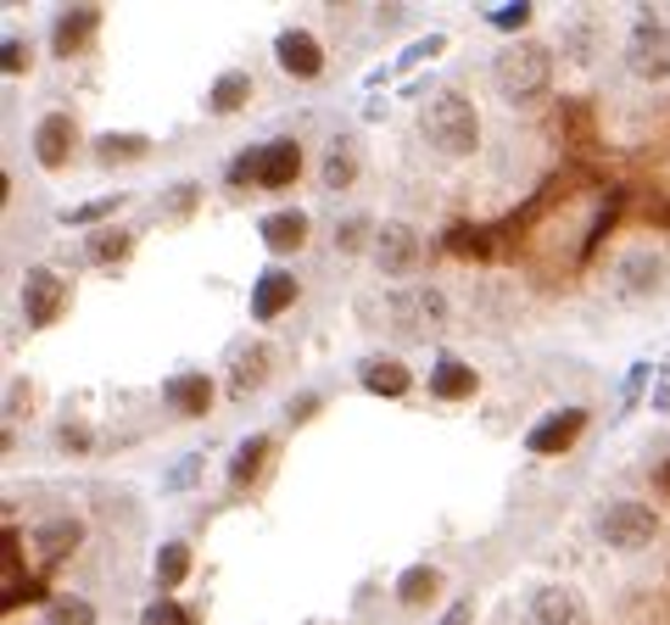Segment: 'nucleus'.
Wrapping results in <instances>:
<instances>
[{"label":"nucleus","instance_id":"41","mask_svg":"<svg viewBox=\"0 0 670 625\" xmlns=\"http://www.w3.org/2000/svg\"><path fill=\"white\" fill-rule=\"evenodd\" d=\"M34 380H28V386H23V380H12V392H7V413L17 419V413H34Z\"/></svg>","mask_w":670,"mask_h":625},{"label":"nucleus","instance_id":"36","mask_svg":"<svg viewBox=\"0 0 670 625\" xmlns=\"http://www.w3.org/2000/svg\"><path fill=\"white\" fill-rule=\"evenodd\" d=\"M648 374H654V363H648V358H643V363H632L626 386H620V413H632V408L643 402V386H648Z\"/></svg>","mask_w":670,"mask_h":625},{"label":"nucleus","instance_id":"25","mask_svg":"<svg viewBox=\"0 0 670 625\" xmlns=\"http://www.w3.org/2000/svg\"><path fill=\"white\" fill-rule=\"evenodd\" d=\"M397 318H414V335H430L447 324V291L436 285H414V291L397 302Z\"/></svg>","mask_w":670,"mask_h":625},{"label":"nucleus","instance_id":"28","mask_svg":"<svg viewBox=\"0 0 670 625\" xmlns=\"http://www.w3.org/2000/svg\"><path fill=\"white\" fill-rule=\"evenodd\" d=\"M157 213H163L168 224H190V218L202 213V184H196V179H174L163 196H157Z\"/></svg>","mask_w":670,"mask_h":625},{"label":"nucleus","instance_id":"27","mask_svg":"<svg viewBox=\"0 0 670 625\" xmlns=\"http://www.w3.org/2000/svg\"><path fill=\"white\" fill-rule=\"evenodd\" d=\"M392 598H397L403 609H424V603H436V598H442V569H436V564H408V569L397 575Z\"/></svg>","mask_w":670,"mask_h":625},{"label":"nucleus","instance_id":"31","mask_svg":"<svg viewBox=\"0 0 670 625\" xmlns=\"http://www.w3.org/2000/svg\"><path fill=\"white\" fill-rule=\"evenodd\" d=\"M57 453H68V458H89L95 453V424L84 413L57 419Z\"/></svg>","mask_w":670,"mask_h":625},{"label":"nucleus","instance_id":"11","mask_svg":"<svg viewBox=\"0 0 670 625\" xmlns=\"http://www.w3.org/2000/svg\"><path fill=\"white\" fill-rule=\"evenodd\" d=\"M274 62H279V73H291L297 84H313V79H324V68H330L319 34H313V28H297V23L274 34Z\"/></svg>","mask_w":670,"mask_h":625},{"label":"nucleus","instance_id":"1","mask_svg":"<svg viewBox=\"0 0 670 625\" xmlns=\"http://www.w3.org/2000/svg\"><path fill=\"white\" fill-rule=\"evenodd\" d=\"M419 129L430 140V152L442 157H475V146H481V112H475V101L464 89H436L419 112Z\"/></svg>","mask_w":670,"mask_h":625},{"label":"nucleus","instance_id":"29","mask_svg":"<svg viewBox=\"0 0 670 625\" xmlns=\"http://www.w3.org/2000/svg\"><path fill=\"white\" fill-rule=\"evenodd\" d=\"M190 564H196V553H190V542H163V548H157L152 569H157V587H163V598H168L174 587H184Z\"/></svg>","mask_w":670,"mask_h":625},{"label":"nucleus","instance_id":"15","mask_svg":"<svg viewBox=\"0 0 670 625\" xmlns=\"http://www.w3.org/2000/svg\"><path fill=\"white\" fill-rule=\"evenodd\" d=\"M531 625H593V609H587L582 587L542 581V587L531 592Z\"/></svg>","mask_w":670,"mask_h":625},{"label":"nucleus","instance_id":"34","mask_svg":"<svg viewBox=\"0 0 670 625\" xmlns=\"http://www.w3.org/2000/svg\"><path fill=\"white\" fill-rule=\"evenodd\" d=\"M442 51H447V34H419L408 51L397 57V73H408V68H419V62H436Z\"/></svg>","mask_w":670,"mask_h":625},{"label":"nucleus","instance_id":"6","mask_svg":"<svg viewBox=\"0 0 670 625\" xmlns=\"http://www.w3.org/2000/svg\"><path fill=\"white\" fill-rule=\"evenodd\" d=\"M17 302H23V324H28V329H51V324L68 313V302H73V285H68L57 268L34 263V268L23 274Z\"/></svg>","mask_w":670,"mask_h":625},{"label":"nucleus","instance_id":"8","mask_svg":"<svg viewBox=\"0 0 670 625\" xmlns=\"http://www.w3.org/2000/svg\"><path fill=\"white\" fill-rule=\"evenodd\" d=\"M609 285H614V297H626V302L659 297L665 285H670V263H665V252H654V247L620 252L614 268H609Z\"/></svg>","mask_w":670,"mask_h":625},{"label":"nucleus","instance_id":"12","mask_svg":"<svg viewBox=\"0 0 670 625\" xmlns=\"http://www.w3.org/2000/svg\"><path fill=\"white\" fill-rule=\"evenodd\" d=\"M268 374H274V347L268 341H235L229 347V380H224V392L229 402H247L268 386Z\"/></svg>","mask_w":670,"mask_h":625},{"label":"nucleus","instance_id":"21","mask_svg":"<svg viewBox=\"0 0 670 625\" xmlns=\"http://www.w3.org/2000/svg\"><path fill=\"white\" fill-rule=\"evenodd\" d=\"M358 173H363L358 140H352V134H335L330 146H324V157H319V184H324V190H352Z\"/></svg>","mask_w":670,"mask_h":625},{"label":"nucleus","instance_id":"19","mask_svg":"<svg viewBox=\"0 0 670 625\" xmlns=\"http://www.w3.org/2000/svg\"><path fill=\"white\" fill-rule=\"evenodd\" d=\"M252 95H258V79H252L247 68H224V73L207 84L202 107H207V118H235L241 107H252Z\"/></svg>","mask_w":670,"mask_h":625},{"label":"nucleus","instance_id":"26","mask_svg":"<svg viewBox=\"0 0 670 625\" xmlns=\"http://www.w3.org/2000/svg\"><path fill=\"white\" fill-rule=\"evenodd\" d=\"M84 257L95 268H118L134 257V229H118V224H101V229H89L84 235Z\"/></svg>","mask_w":670,"mask_h":625},{"label":"nucleus","instance_id":"2","mask_svg":"<svg viewBox=\"0 0 670 625\" xmlns=\"http://www.w3.org/2000/svg\"><path fill=\"white\" fill-rule=\"evenodd\" d=\"M302 168H308V152H302V140H291V134H279V140H263V146H247L241 157L229 163V173H224V184H235V190H291L297 179H302Z\"/></svg>","mask_w":670,"mask_h":625},{"label":"nucleus","instance_id":"22","mask_svg":"<svg viewBox=\"0 0 670 625\" xmlns=\"http://www.w3.org/2000/svg\"><path fill=\"white\" fill-rule=\"evenodd\" d=\"M475 392H481V374H475V363L442 352L436 369H430V397H436V402H469Z\"/></svg>","mask_w":670,"mask_h":625},{"label":"nucleus","instance_id":"20","mask_svg":"<svg viewBox=\"0 0 670 625\" xmlns=\"http://www.w3.org/2000/svg\"><path fill=\"white\" fill-rule=\"evenodd\" d=\"M89 157L101 163V168H134V163H146L152 157V134H140V129H107V134H95L89 140Z\"/></svg>","mask_w":670,"mask_h":625},{"label":"nucleus","instance_id":"23","mask_svg":"<svg viewBox=\"0 0 670 625\" xmlns=\"http://www.w3.org/2000/svg\"><path fill=\"white\" fill-rule=\"evenodd\" d=\"M258 235H263V247H268L274 257H291V252L308 247V213H302V207H279V213H268V218L258 224Z\"/></svg>","mask_w":670,"mask_h":625},{"label":"nucleus","instance_id":"35","mask_svg":"<svg viewBox=\"0 0 670 625\" xmlns=\"http://www.w3.org/2000/svg\"><path fill=\"white\" fill-rule=\"evenodd\" d=\"M28 62H34V51H28L23 34H7V39H0V73H7V79H17Z\"/></svg>","mask_w":670,"mask_h":625},{"label":"nucleus","instance_id":"9","mask_svg":"<svg viewBox=\"0 0 670 625\" xmlns=\"http://www.w3.org/2000/svg\"><path fill=\"white\" fill-rule=\"evenodd\" d=\"M587 424H593V413H587L582 402L553 408L548 419H537L531 430H525V453H531V458H564L570 447L587 436Z\"/></svg>","mask_w":670,"mask_h":625},{"label":"nucleus","instance_id":"24","mask_svg":"<svg viewBox=\"0 0 670 625\" xmlns=\"http://www.w3.org/2000/svg\"><path fill=\"white\" fill-rule=\"evenodd\" d=\"M268 453H274V436H268V430H252V436L235 442V453H229V486L247 492L252 480L268 469Z\"/></svg>","mask_w":670,"mask_h":625},{"label":"nucleus","instance_id":"16","mask_svg":"<svg viewBox=\"0 0 670 625\" xmlns=\"http://www.w3.org/2000/svg\"><path fill=\"white\" fill-rule=\"evenodd\" d=\"M297 297H302L297 274H285V268H263V274L252 279V324H274L285 308H297Z\"/></svg>","mask_w":670,"mask_h":625},{"label":"nucleus","instance_id":"5","mask_svg":"<svg viewBox=\"0 0 670 625\" xmlns=\"http://www.w3.org/2000/svg\"><path fill=\"white\" fill-rule=\"evenodd\" d=\"M79 140H84V134H79V118L62 112V107H51V112L34 118V129H28V152H34V163H39L45 173H62V168H73Z\"/></svg>","mask_w":670,"mask_h":625},{"label":"nucleus","instance_id":"40","mask_svg":"<svg viewBox=\"0 0 670 625\" xmlns=\"http://www.w3.org/2000/svg\"><path fill=\"white\" fill-rule=\"evenodd\" d=\"M319 408H324V397H319V392H297L291 402H285V419H291V424H308Z\"/></svg>","mask_w":670,"mask_h":625},{"label":"nucleus","instance_id":"17","mask_svg":"<svg viewBox=\"0 0 670 625\" xmlns=\"http://www.w3.org/2000/svg\"><path fill=\"white\" fill-rule=\"evenodd\" d=\"M358 386H363L369 397L397 402V397H408V392H414V369H408L403 358H392V352H374V358H363V363H358Z\"/></svg>","mask_w":670,"mask_h":625},{"label":"nucleus","instance_id":"37","mask_svg":"<svg viewBox=\"0 0 670 625\" xmlns=\"http://www.w3.org/2000/svg\"><path fill=\"white\" fill-rule=\"evenodd\" d=\"M196 474H202V453H190V458H179V464L163 474V492H184Z\"/></svg>","mask_w":670,"mask_h":625},{"label":"nucleus","instance_id":"33","mask_svg":"<svg viewBox=\"0 0 670 625\" xmlns=\"http://www.w3.org/2000/svg\"><path fill=\"white\" fill-rule=\"evenodd\" d=\"M118 207H123V196H101V202H84V207H62L57 218H62L68 229H89V224L101 229V224H112Z\"/></svg>","mask_w":670,"mask_h":625},{"label":"nucleus","instance_id":"4","mask_svg":"<svg viewBox=\"0 0 670 625\" xmlns=\"http://www.w3.org/2000/svg\"><path fill=\"white\" fill-rule=\"evenodd\" d=\"M598 542L609 553H643L659 542V514L643 497H614L598 508Z\"/></svg>","mask_w":670,"mask_h":625},{"label":"nucleus","instance_id":"43","mask_svg":"<svg viewBox=\"0 0 670 625\" xmlns=\"http://www.w3.org/2000/svg\"><path fill=\"white\" fill-rule=\"evenodd\" d=\"M648 408H654V413H670V386H654V397H648Z\"/></svg>","mask_w":670,"mask_h":625},{"label":"nucleus","instance_id":"39","mask_svg":"<svg viewBox=\"0 0 670 625\" xmlns=\"http://www.w3.org/2000/svg\"><path fill=\"white\" fill-rule=\"evenodd\" d=\"M487 23L498 34H519L525 23H531V7H498V12H487Z\"/></svg>","mask_w":670,"mask_h":625},{"label":"nucleus","instance_id":"32","mask_svg":"<svg viewBox=\"0 0 670 625\" xmlns=\"http://www.w3.org/2000/svg\"><path fill=\"white\" fill-rule=\"evenodd\" d=\"M45 625H95V603L73 598V592H57L51 603H45Z\"/></svg>","mask_w":670,"mask_h":625},{"label":"nucleus","instance_id":"13","mask_svg":"<svg viewBox=\"0 0 670 625\" xmlns=\"http://www.w3.org/2000/svg\"><path fill=\"white\" fill-rule=\"evenodd\" d=\"M163 402L179 413V419H207L213 402H218V380L207 369H179L163 380Z\"/></svg>","mask_w":670,"mask_h":625},{"label":"nucleus","instance_id":"10","mask_svg":"<svg viewBox=\"0 0 670 625\" xmlns=\"http://www.w3.org/2000/svg\"><path fill=\"white\" fill-rule=\"evenodd\" d=\"M626 68L648 84H665L670 79V23H659L654 12H643L632 23V39H626Z\"/></svg>","mask_w":670,"mask_h":625},{"label":"nucleus","instance_id":"30","mask_svg":"<svg viewBox=\"0 0 670 625\" xmlns=\"http://www.w3.org/2000/svg\"><path fill=\"white\" fill-rule=\"evenodd\" d=\"M374 218L369 213H352V218H342V224H335V252H342V257H358V252H369L374 247Z\"/></svg>","mask_w":670,"mask_h":625},{"label":"nucleus","instance_id":"18","mask_svg":"<svg viewBox=\"0 0 670 625\" xmlns=\"http://www.w3.org/2000/svg\"><path fill=\"white\" fill-rule=\"evenodd\" d=\"M95 34H101V7H68V12L51 17V51L79 57V51H89Z\"/></svg>","mask_w":670,"mask_h":625},{"label":"nucleus","instance_id":"42","mask_svg":"<svg viewBox=\"0 0 670 625\" xmlns=\"http://www.w3.org/2000/svg\"><path fill=\"white\" fill-rule=\"evenodd\" d=\"M436 625H475V598H458V603H447V614H442Z\"/></svg>","mask_w":670,"mask_h":625},{"label":"nucleus","instance_id":"38","mask_svg":"<svg viewBox=\"0 0 670 625\" xmlns=\"http://www.w3.org/2000/svg\"><path fill=\"white\" fill-rule=\"evenodd\" d=\"M140 625H184V609L174 598H157V603L140 609Z\"/></svg>","mask_w":670,"mask_h":625},{"label":"nucleus","instance_id":"3","mask_svg":"<svg viewBox=\"0 0 670 625\" xmlns=\"http://www.w3.org/2000/svg\"><path fill=\"white\" fill-rule=\"evenodd\" d=\"M553 79V45L542 39H509L492 57V84L503 101H537Z\"/></svg>","mask_w":670,"mask_h":625},{"label":"nucleus","instance_id":"7","mask_svg":"<svg viewBox=\"0 0 670 625\" xmlns=\"http://www.w3.org/2000/svg\"><path fill=\"white\" fill-rule=\"evenodd\" d=\"M369 257H374V268L386 274V279H408V274H419V263H424V235H419L414 224H403V218H386V224L374 229Z\"/></svg>","mask_w":670,"mask_h":625},{"label":"nucleus","instance_id":"14","mask_svg":"<svg viewBox=\"0 0 670 625\" xmlns=\"http://www.w3.org/2000/svg\"><path fill=\"white\" fill-rule=\"evenodd\" d=\"M79 542H84V519H79V514L39 519L34 531H28V558H34V569H51V564H62Z\"/></svg>","mask_w":670,"mask_h":625}]
</instances>
